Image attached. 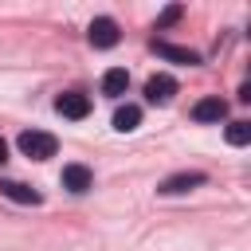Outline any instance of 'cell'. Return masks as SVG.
<instances>
[{
	"label": "cell",
	"instance_id": "obj_1",
	"mask_svg": "<svg viewBox=\"0 0 251 251\" xmlns=\"http://www.w3.org/2000/svg\"><path fill=\"white\" fill-rule=\"evenodd\" d=\"M16 145H20V153L31 157V161H47V157L59 153V137L47 133V129H24V133L16 137Z\"/></svg>",
	"mask_w": 251,
	"mask_h": 251
},
{
	"label": "cell",
	"instance_id": "obj_2",
	"mask_svg": "<svg viewBox=\"0 0 251 251\" xmlns=\"http://www.w3.org/2000/svg\"><path fill=\"white\" fill-rule=\"evenodd\" d=\"M208 180V173H200V169H184V173H173V176H165L161 184H157V192L161 196H180V192H192V188H200Z\"/></svg>",
	"mask_w": 251,
	"mask_h": 251
},
{
	"label": "cell",
	"instance_id": "obj_3",
	"mask_svg": "<svg viewBox=\"0 0 251 251\" xmlns=\"http://www.w3.org/2000/svg\"><path fill=\"white\" fill-rule=\"evenodd\" d=\"M86 39H90V47H98V51H106V47H118V39H122V31H118V20H110V16H98V20H90V27H86Z\"/></svg>",
	"mask_w": 251,
	"mask_h": 251
},
{
	"label": "cell",
	"instance_id": "obj_4",
	"mask_svg": "<svg viewBox=\"0 0 251 251\" xmlns=\"http://www.w3.org/2000/svg\"><path fill=\"white\" fill-rule=\"evenodd\" d=\"M55 110H59L63 118H71V122H82V118L90 114V98H86L82 90H67V94L55 98Z\"/></svg>",
	"mask_w": 251,
	"mask_h": 251
},
{
	"label": "cell",
	"instance_id": "obj_5",
	"mask_svg": "<svg viewBox=\"0 0 251 251\" xmlns=\"http://www.w3.org/2000/svg\"><path fill=\"white\" fill-rule=\"evenodd\" d=\"M227 118V102L220 98V94H208V98H200L196 106H192V122H224Z\"/></svg>",
	"mask_w": 251,
	"mask_h": 251
},
{
	"label": "cell",
	"instance_id": "obj_6",
	"mask_svg": "<svg viewBox=\"0 0 251 251\" xmlns=\"http://www.w3.org/2000/svg\"><path fill=\"white\" fill-rule=\"evenodd\" d=\"M153 51H157L161 59H169V63H184V67H196V63H200V55H196L192 47H176V43H169V39H153Z\"/></svg>",
	"mask_w": 251,
	"mask_h": 251
},
{
	"label": "cell",
	"instance_id": "obj_7",
	"mask_svg": "<svg viewBox=\"0 0 251 251\" xmlns=\"http://www.w3.org/2000/svg\"><path fill=\"white\" fill-rule=\"evenodd\" d=\"M90 184H94V173H90L86 165H63V188H67V192L82 196Z\"/></svg>",
	"mask_w": 251,
	"mask_h": 251
},
{
	"label": "cell",
	"instance_id": "obj_8",
	"mask_svg": "<svg viewBox=\"0 0 251 251\" xmlns=\"http://www.w3.org/2000/svg\"><path fill=\"white\" fill-rule=\"evenodd\" d=\"M173 94H176V78L173 75H153L145 82V98L149 102H173Z\"/></svg>",
	"mask_w": 251,
	"mask_h": 251
},
{
	"label": "cell",
	"instance_id": "obj_9",
	"mask_svg": "<svg viewBox=\"0 0 251 251\" xmlns=\"http://www.w3.org/2000/svg\"><path fill=\"white\" fill-rule=\"evenodd\" d=\"M0 196H8L16 204H43V196L31 184H24V180H0Z\"/></svg>",
	"mask_w": 251,
	"mask_h": 251
},
{
	"label": "cell",
	"instance_id": "obj_10",
	"mask_svg": "<svg viewBox=\"0 0 251 251\" xmlns=\"http://www.w3.org/2000/svg\"><path fill=\"white\" fill-rule=\"evenodd\" d=\"M129 90V71L126 67H110L106 75H102V94L106 98H122Z\"/></svg>",
	"mask_w": 251,
	"mask_h": 251
},
{
	"label": "cell",
	"instance_id": "obj_11",
	"mask_svg": "<svg viewBox=\"0 0 251 251\" xmlns=\"http://www.w3.org/2000/svg\"><path fill=\"white\" fill-rule=\"evenodd\" d=\"M137 126H141V106L126 102V106L114 110V129H118V133H129V129H137Z\"/></svg>",
	"mask_w": 251,
	"mask_h": 251
},
{
	"label": "cell",
	"instance_id": "obj_12",
	"mask_svg": "<svg viewBox=\"0 0 251 251\" xmlns=\"http://www.w3.org/2000/svg\"><path fill=\"white\" fill-rule=\"evenodd\" d=\"M224 137H227V145H247V141H251V122H243V118L231 122Z\"/></svg>",
	"mask_w": 251,
	"mask_h": 251
},
{
	"label": "cell",
	"instance_id": "obj_13",
	"mask_svg": "<svg viewBox=\"0 0 251 251\" xmlns=\"http://www.w3.org/2000/svg\"><path fill=\"white\" fill-rule=\"evenodd\" d=\"M180 16H184V8H180V4H169V8L161 12V20H157V27H169V24H176Z\"/></svg>",
	"mask_w": 251,
	"mask_h": 251
},
{
	"label": "cell",
	"instance_id": "obj_14",
	"mask_svg": "<svg viewBox=\"0 0 251 251\" xmlns=\"http://www.w3.org/2000/svg\"><path fill=\"white\" fill-rule=\"evenodd\" d=\"M4 161H8V141L0 137V165H4Z\"/></svg>",
	"mask_w": 251,
	"mask_h": 251
}]
</instances>
